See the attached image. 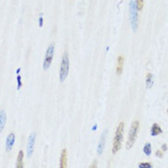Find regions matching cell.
Masks as SVG:
<instances>
[{"instance_id": "9a60e30c", "label": "cell", "mask_w": 168, "mask_h": 168, "mask_svg": "<svg viewBox=\"0 0 168 168\" xmlns=\"http://www.w3.org/2000/svg\"><path fill=\"white\" fill-rule=\"evenodd\" d=\"M143 153H145V155L149 156L152 153V146H151V143L147 142L145 143V145L143 146Z\"/></svg>"}, {"instance_id": "8fae6325", "label": "cell", "mask_w": 168, "mask_h": 168, "mask_svg": "<svg viewBox=\"0 0 168 168\" xmlns=\"http://www.w3.org/2000/svg\"><path fill=\"white\" fill-rule=\"evenodd\" d=\"M6 121H7V115L5 111H0V133H2V131L4 130V127L6 125Z\"/></svg>"}, {"instance_id": "52a82bcc", "label": "cell", "mask_w": 168, "mask_h": 168, "mask_svg": "<svg viewBox=\"0 0 168 168\" xmlns=\"http://www.w3.org/2000/svg\"><path fill=\"white\" fill-rule=\"evenodd\" d=\"M124 63V58L123 56H119L117 59V65H116V74L118 76H120L123 73Z\"/></svg>"}, {"instance_id": "ba28073f", "label": "cell", "mask_w": 168, "mask_h": 168, "mask_svg": "<svg viewBox=\"0 0 168 168\" xmlns=\"http://www.w3.org/2000/svg\"><path fill=\"white\" fill-rule=\"evenodd\" d=\"M14 142H15V134L14 133H10L8 138H7V142H6V150L7 152H10L13 148L14 145Z\"/></svg>"}, {"instance_id": "6da1fadb", "label": "cell", "mask_w": 168, "mask_h": 168, "mask_svg": "<svg viewBox=\"0 0 168 168\" xmlns=\"http://www.w3.org/2000/svg\"><path fill=\"white\" fill-rule=\"evenodd\" d=\"M124 123H120L116 133H115V136L113 139V145H112V154H116L120 149H121V145H122V142H123V137H124Z\"/></svg>"}, {"instance_id": "e0dca14e", "label": "cell", "mask_w": 168, "mask_h": 168, "mask_svg": "<svg viewBox=\"0 0 168 168\" xmlns=\"http://www.w3.org/2000/svg\"><path fill=\"white\" fill-rule=\"evenodd\" d=\"M136 7L138 10H142L143 7V0H136Z\"/></svg>"}, {"instance_id": "ac0fdd59", "label": "cell", "mask_w": 168, "mask_h": 168, "mask_svg": "<svg viewBox=\"0 0 168 168\" xmlns=\"http://www.w3.org/2000/svg\"><path fill=\"white\" fill-rule=\"evenodd\" d=\"M155 154H156L157 157L162 158V157H163V151H162V150H157L156 153H155Z\"/></svg>"}, {"instance_id": "3957f363", "label": "cell", "mask_w": 168, "mask_h": 168, "mask_svg": "<svg viewBox=\"0 0 168 168\" xmlns=\"http://www.w3.org/2000/svg\"><path fill=\"white\" fill-rule=\"evenodd\" d=\"M69 60L68 57V53L64 52L61 60V64H60V81L62 82L65 81V79L68 76L69 73Z\"/></svg>"}, {"instance_id": "4fadbf2b", "label": "cell", "mask_w": 168, "mask_h": 168, "mask_svg": "<svg viewBox=\"0 0 168 168\" xmlns=\"http://www.w3.org/2000/svg\"><path fill=\"white\" fill-rule=\"evenodd\" d=\"M23 159H24V153H23V151H20L18 153V154H17V163H16V168H24Z\"/></svg>"}, {"instance_id": "8992f818", "label": "cell", "mask_w": 168, "mask_h": 168, "mask_svg": "<svg viewBox=\"0 0 168 168\" xmlns=\"http://www.w3.org/2000/svg\"><path fill=\"white\" fill-rule=\"evenodd\" d=\"M35 141H36V133H33L29 135V141H28V145H27V154L29 157L31 156L34 151V146H35Z\"/></svg>"}, {"instance_id": "277c9868", "label": "cell", "mask_w": 168, "mask_h": 168, "mask_svg": "<svg viewBox=\"0 0 168 168\" xmlns=\"http://www.w3.org/2000/svg\"><path fill=\"white\" fill-rule=\"evenodd\" d=\"M129 9H130V22L132 25V29L135 32L137 30V26H138V13H137L138 9L136 7V3H134V1H133V0L130 2Z\"/></svg>"}, {"instance_id": "44dd1931", "label": "cell", "mask_w": 168, "mask_h": 168, "mask_svg": "<svg viewBox=\"0 0 168 168\" xmlns=\"http://www.w3.org/2000/svg\"></svg>"}, {"instance_id": "d6986e66", "label": "cell", "mask_w": 168, "mask_h": 168, "mask_svg": "<svg viewBox=\"0 0 168 168\" xmlns=\"http://www.w3.org/2000/svg\"><path fill=\"white\" fill-rule=\"evenodd\" d=\"M90 168H97V161L94 160V161L92 162V163L90 165Z\"/></svg>"}, {"instance_id": "7a4b0ae2", "label": "cell", "mask_w": 168, "mask_h": 168, "mask_svg": "<svg viewBox=\"0 0 168 168\" xmlns=\"http://www.w3.org/2000/svg\"><path fill=\"white\" fill-rule=\"evenodd\" d=\"M139 122L138 121H134L132 124L131 129H130V133H129V136H128V140H127V143H126V148L128 150H130L133 145H134V142L136 141L137 138V134L139 132Z\"/></svg>"}, {"instance_id": "5bb4252c", "label": "cell", "mask_w": 168, "mask_h": 168, "mask_svg": "<svg viewBox=\"0 0 168 168\" xmlns=\"http://www.w3.org/2000/svg\"><path fill=\"white\" fill-rule=\"evenodd\" d=\"M154 84V77L152 73H147L146 75V88L151 89Z\"/></svg>"}, {"instance_id": "9c48e42d", "label": "cell", "mask_w": 168, "mask_h": 168, "mask_svg": "<svg viewBox=\"0 0 168 168\" xmlns=\"http://www.w3.org/2000/svg\"><path fill=\"white\" fill-rule=\"evenodd\" d=\"M67 161H68V154L67 149H63L60 153V168H67Z\"/></svg>"}, {"instance_id": "2e32d148", "label": "cell", "mask_w": 168, "mask_h": 168, "mask_svg": "<svg viewBox=\"0 0 168 168\" xmlns=\"http://www.w3.org/2000/svg\"><path fill=\"white\" fill-rule=\"evenodd\" d=\"M139 168H153V164L151 163H140Z\"/></svg>"}, {"instance_id": "30bf717a", "label": "cell", "mask_w": 168, "mask_h": 168, "mask_svg": "<svg viewBox=\"0 0 168 168\" xmlns=\"http://www.w3.org/2000/svg\"><path fill=\"white\" fill-rule=\"evenodd\" d=\"M105 134H106V132H104L99 141V145H98V148H97V153L98 154H102V152H103V149H104V145H105Z\"/></svg>"}, {"instance_id": "7c38bea8", "label": "cell", "mask_w": 168, "mask_h": 168, "mask_svg": "<svg viewBox=\"0 0 168 168\" xmlns=\"http://www.w3.org/2000/svg\"><path fill=\"white\" fill-rule=\"evenodd\" d=\"M162 133H163V131H162L160 125L158 124H154L152 128H151V135L152 136H156V135H159Z\"/></svg>"}, {"instance_id": "ffe728a7", "label": "cell", "mask_w": 168, "mask_h": 168, "mask_svg": "<svg viewBox=\"0 0 168 168\" xmlns=\"http://www.w3.org/2000/svg\"><path fill=\"white\" fill-rule=\"evenodd\" d=\"M167 150V145H162V151L163 152V151H166Z\"/></svg>"}, {"instance_id": "5b68a950", "label": "cell", "mask_w": 168, "mask_h": 168, "mask_svg": "<svg viewBox=\"0 0 168 168\" xmlns=\"http://www.w3.org/2000/svg\"><path fill=\"white\" fill-rule=\"evenodd\" d=\"M54 49H55V46L52 43L49 46V47H47V50L46 51V56H45V60H44V63H43V69L45 70L49 69L51 64L53 55H54Z\"/></svg>"}]
</instances>
